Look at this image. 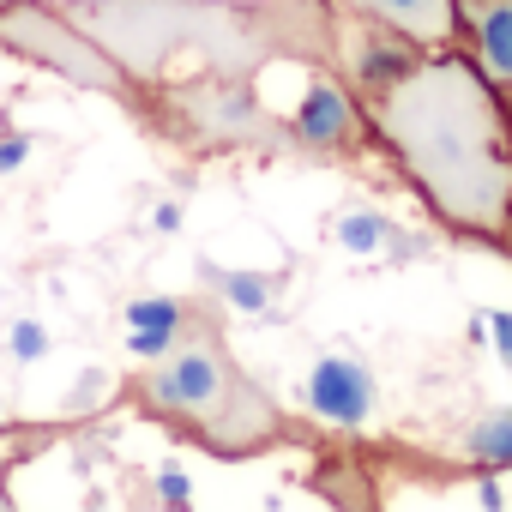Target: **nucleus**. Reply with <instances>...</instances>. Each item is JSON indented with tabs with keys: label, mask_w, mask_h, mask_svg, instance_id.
<instances>
[{
	"label": "nucleus",
	"mask_w": 512,
	"mask_h": 512,
	"mask_svg": "<svg viewBox=\"0 0 512 512\" xmlns=\"http://www.w3.org/2000/svg\"><path fill=\"white\" fill-rule=\"evenodd\" d=\"M488 326H494V344H500V356H506V368H512V314H494Z\"/></svg>",
	"instance_id": "4468645a"
},
{
	"label": "nucleus",
	"mask_w": 512,
	"mask_h": 512,
	"mask_svg": "<svg viewBox=\"0 0 512 512\" xmlns=\"http://www.w3.org/2000/svg\"><path fill=\"white\" fill-rule=\"evenodd\" d=\"M7 7H13V0H0V13H7Z\"/></svg>",
	"instance_id": "2eb2a0df"
},
{
	"label": "nucleus",
	"mask_w": 512,
	"mask_h": 512,
	"mask_svg": "<svg viewBox=\"0 0 512 512\" xmlns=\"http://www.w3.org/2000/svg\"><path fill=\"white\" fill-rule=\"evenodd\" d=\"M386 235H392V223H386L380 211H344V217H338V241H344L350 253H374Z\"/></svg>",
	"instance_id": "1a4fd4ad"
},
{
	"label": "nucleus",
	"mask_w": 512,
	"mask_h": 512,
	"mask_svg": "<svg viewBox=\"0 0 512 512\" xmlns=\"http://www.w3.org/2000/svg\"><path fill=\"white\" fill-rule=\"evenodd\" d=\"M458 49L512 115V0H458Z\"/></svg>",
	"instance_id": "20e7f679"
},
{
	"label": "nucleus",
	"mask_w": 512,
	"mask_h": 512,
	"mask_svg": "<svg viewBox=\"0 0 512 512\" xmlns=\"http://www.w3.org/2000/svg\"><path fill=\"white\" fill-rule=\"evenodd\" d=\"M127 326H133V356H157L175 344V332L187 326V308L181 302H133L127 308Z\"/></svg>",
	"instance_id": "0eeeda50"
},
{
	"label": "nucleus",
	"mask_w": 512,
	"mask_h": 512,
	"mask_svg": "<svg viewBox=\"0 0 512 512\" xmlns=\"http://www.w3.org/2000/svg\"><path fill=\"white\" fill-rule=\"evenodd\" d=\"M133 398L145 416L181 428L193 446H205L217 458H253V452L296 440L290 416L241 374L217 320H205V314H187L175 344L157 350L151 368L133 380Z\"/></svg>",
	"instance_id": "f03ea898"
},
{
	"label": "nucleus",
	"mask_w": 512,
	"mask_h": 512,
	"mask_svg": "<svg viewBox=\"0 0 512 512\" xmlns=\"http://www.w3.org/2000/svg\"><path fill=\"white\" fill-rule=\"evenodd\" d=\"M25 157H31V139H25V133H0V175L19 169Z\"/></svg>",
	"instance_id": "f8f14e48"
},
{
	"label": "nucleus",
	"mask_w": 512,
	"mask_h": 512,
	"mask_svg": "<svg viewBox=\"0 0 512 512\" xmlns=\"http://www.w3.org/2000/svg\"><path fill=\"white\" fill-rule=\"evenodd\" d=\"M43 350H49V338H43V326H37V320H19V326H13V356H25V362H37Z\"/></svg>",
	"instance_id": "9b49d317"
},
{
	"label": "nucleus",
	"mask_w": 512,
	"mask_h": 512,
	"mask_svg": "<svg viewBox=\"0 0 512 512\" xmlns=\"http://www.w3.org/2000/svg\"><path fill=\"white\" fill-rule=\"evenodd\" d=\"M302 398H308V410H314L320 422H332V428H362L368 410H374V374H368L356 356H326V362L308 374Z\"/></svg>",
	"instance_id": "423d86ee"
},
{
	"label": "nucleus",
	"mask_w": 512,
	"mask_h": 512,
	"mask_svg": "<svg viewBox=\"0 0 512 512\" xmlns=\"http://www.w3.org/2000/svg\"><path fill=\"white\" fill-rule=\"evenodd\" d=\"M157 488H163V500H169V506H187V476H181V470H163V476H157Z\"/></svg>",
	"instance_id": "ddd939ff"
},
{
	"label": "nucleus",
	"mask_w": 512,
	"mask_h": 512,
	"mask_svg": "<svg viewBox=\"0 0 512 512\" xmlns=\"http://www.w3.org/2000/svg\"><path fill=\"white\" fill-rule=\"evenodd\" d=\"M223 284H229V302H235V308H247V314H260V308L272 302V290H266V278H241V272H229Z\"/></svg>",
	"instance_id": "9d476101"
},
{
	"label": "nucleus",
	"mask_w": 512,
	"mask_h": 512,
	"mask_svg": "<svg viewBox=\"0 0 512 512\" xmlns=\"http://www.w3.org/2000/svg\"><path fill=\"white\" fill-rule=\"evenodd\" d=\"M290 139L302 151H320V157H368V151H380L368 103L338 73H314L308 79V97H302V109L290 121Z\"/></svg>",
	"instance_id": "7ed1b4c3"
},
{
	"label": "nucleus",
	"mask_w": 512,
	"mask_h": 512,
	"mask_svg": "<svg viewBox=\"0 0 512 512\" xmlns=\"http://www.w3.org/2000/svg\"><path fill=\"white\" fill-rule=\"evenodd\" d=\"M332 13L350 19H374L398 37H410L416 49H458V0H326Z\"/></svg>",
	"instance_id": "39448f33"
},
{
	"label": "nucleus",
	"mask_w": 512,
	"mask_h": 512,
	"mask_svg": "<svg viewBox=\"0 0 512 512\" xmlns=\"http://www.w3.org/2000/svg\"><path fill=\"white\" fill-rule=\"evenodd\" d=\"M464 452H470V464H482V470L512 464V410H506V416H488L482 428H470Z\"/></svg>",
	"instance_id": "6e6552de"
},
{
	"label": "nucleus",
	"mask_w": 512,
	"mask_h": 512,
	"mask_svg": "<svg viewBox=\"0 0 512 512\" xmlns=\"http://www.w3.org/2000/svg\"><path fill=\"white\" fill-rule=\"evenodd\" d=\"M380 157L422 211L512 260V115L464 49H434L362 91Z\"/></svg>",
	"instance_id": "f257e3e1"
}]
</instances>
